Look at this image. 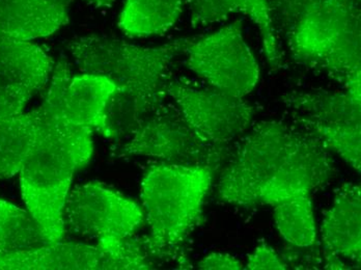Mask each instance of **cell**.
<instances>
[{
	"label": "cell",
	"mask_w": 361,
	"mask_h": 270,
	"mask_svg": "<svg viewBox=\"0 0 361 270\" xmlns=\"http://www.w3.org/2000/svg\"><path fill=\"white\" fill-rule=\"evenodd\" d=\"M70 78L67 59H59L45 98L37 107L41 126L36 146L19 173L24 203L48 245L63 240V207L73 176L89 164L94 151L92 135L73 126L63 113Z\"/></svg>",
	"instance_id": "obj_1"
},
{
	"label": "cell",
	"mask_w": 361,
	"mask_h": 270,
	"mask_svg": "<svg viewBox=\"0 0 361 270\" xmlns=\"http://www.w3.org/2000/svg\"><path fill=\"white\" fill-rule=\"evenodd\" d=\"M192 38H182L156 47H142L109 37H76L67 48L83 73L109 78L116 93L106 113V136H130L169 98L173 63L184 56Z\"/></svg>",
	"instance_id": "obj_2"
},
{
	"label": "cell",
	"mask_w": 361,
	"mask_h": 270,
	"mask_svg": "<svg viewBox=\"0 0 361 270\" xmlns=\"http://www.w3.org/2000/svg\"><path fill=\"white\" fill-rule=\"evenodd\" d=\"M213 172L209 166L162 162L145 173L140 197L149 230L144 241L152 258L185 265L180 250L199 221Z\"/></svg>",
	"instance_id": "obj_3"
},
{
	"label": "cell",
	"mask_w": 361,
	"mask_h": 270,
	"mask_svg": "<svg viewBox=\"0 0 361 270\" xmlns=\"http://www.w3.org/2000/svg\"><path fill=\"white\" fill-rule=\"evenodd\" d=\"M286 36L295 61L361 95V0H323Z\"/></svg>",
	"instance_id": "obj_4"
},
{
	"label": "cell",
	"mask_w": 361,
	"mask_h": 270,
	"mask_svg": "<svg viewBox=\"0 0 361 270\" xmlns=\"http://www.w3.org/2000/svg\"><path fill=\"white\" fill-rule=\"evenodd\" d=\"M279 121L257 123L218 182V197L233 205H259V195L305 135Z\"/></svg>",
	"instance_id": "obj_5"
},
{
	"label": "cell",
	"mask_w": 361,
	"mask_h": 270,
	"mask_svg": "<svg viewBox=\"0 0 361 270\" xmlns=\"http://www.w3.org/2000/svg\"><path fill=\"white\" fill-rule=\"evenodd\" d=\"M184 56L191 72L226 95L245 98L259 83V63L246 43L240 20L208 36L191 39Z\"/></svg>",
	"instance_id": "obj_6"
},
{
	"label": "cell",
	"mask_w": 361,
	"mask_h": 270,
	"mask_svg": "<svg viewBox=\"0 0 361 270\" xmlns=\"http://www.w3.org/2000/svg\"><path fill=\"white\" fill-rule=\"evenodd\" d=\"M297 123L360 174L361 95L343 92H293L283 97Z\"/></svg>",
	"instance_id": "obj_7"
},
{
	"label": "cell",
	"mask_w": 361,
	"mask_h": 270,
	"mask_svg": "<svg viewBox=\"0 0 361 270\" xmlns=\"http://www.w3.org/2000/svg\"><path fill=\"white\" fill-rule=\"evenodd\" d=\"M224 151L202 140L179 109L165 102L131 133L121 148V155L144 156L165 164L216 170L226 159Z\"/></svg>",
	"instance_id": "obj_8"
},
{
	"label": "cell",
	"mask_w": 361,
	"mask_h": 270,
	"mask_svg": "<svg viewBox=\"0 0 361 270\" xmlns=\"http://www.w3.org/2000/svg\"><path fill=\"white\" fill-rule=\"evenodd\" d=\"M167 94L191 128L217 148L226 150L230 142L252 124L255 109L245 98L173 78Z\"/></svg>",
	"instance_id": "obj_9"
},
{
	"label": "cell",
	"mask_w": 361,
	"mask_h": 270,
	"mask_svg": "<svg viewBox=\"0 0 361 270\" xmlns=\"http://www.w3.org/2000/svg\"><path fill=\"white\" fill-rule=\"evenodd\" d=\"M63 221L74 234L99 243L134 236L145 223V213L120 192L99 182H89L68 195Z\"/></svg>",
	"instance_id": "obj_10"
},
{
	"label": "cell",
	"mask_w": 361,
	"mask_h": 270,
	"mask_svg": "<svg viewBox=\"0 0 361 270\" xmlns=\"http://www.w3.org/2000/svg\"><path fill=\"white\" fill-rule=\"evenodd\" d=\"M332 175L334 168L327 148L316 136L307 133L279 173L264 188L259 205L274 207L286 200L312 195L314 188L326 183Z\"/></svg>",
	"instance_id": "obj_11"
},
{
	"label": "cell",
	"mask_w": 361,
	"mask_h": 270,
	"mask_svg": "<svg viewBox=\"0 0 361 270\" xmlns=\"http://www.w3.org/2000/svg\"><path fill=\"white\" fill-rule=\"evenodd\" d=\"M324 254L348 259L356 266L361 261V188L343 183L334 195L321 226Z\"/></svg>",
	"instance_id": "obj_12"
},
{
	"label": "cell",
	"mask_w": 361,
	"mask_h": 270,
	"mask_svg": "<svg viewBox=\"0 0 361 270\" xmlns=\"http://www.w3.org/2000/svg\"><path fill=\"white\" fill-rule=\"evenodd\" d=\"M120 270L100 245L57 243L0 256V270Z\"/></svg>",
	"instance_id": "obj_13"
},
{
	"label": "cell",
	"mask_w": 361,
	"mask_h": 270,
	"mask_svg": "<svg viewBox=\"0 0 361 270\" xmlns=\"http://www.w3.org/2000/svg\"><path fill=\"white\" fill-rule=\"evenodd\" d=\"M192 27H206L243 14L259 27L264 52L273 69L281 67V54L270 0H186Z\"/></svg>",
	"instance_id": "obj_14"
},
{
	"label": "cell",
	"mask_w": 361,
	"mask_h": 270,
	"mask_svg": "<svg viewBox=\"0 0 361 270\" xmlns=\"http://www.w3.org/2000/svg\"><path fill=\"white\" fill-rule=\"evenodd\" d=\"M116 85L109 78L97 74L83 73L70 78L63 107L66 118L72 125L92 135L106 136V113Z\"/></svg>",
	"instance_id": "obj_15"
},
{
	"label": "cell",
	"mask_w": 361,
	"mask_h": 270,
	"mask_svg": "<svg viewBox=\"0 0 361 270\" xmlns=\"http://www.w3.org/2000/svg\"><path fill=\"white\" fill-rule=\"evenodd\" d=\"M54 59L30 41L0 35V79L34 96L46 89Z\"/></svg>",
	"instance_id": "obj_16"
},
{
	"label": "cell",
	"mask_w": 361,
	"mask_h": 270,
	"mask_svg": "<svg viewBox=\"0 0 361 270\" xmlns=\"http://www.w3.org/2000/svg\"><path fill=\"white\" fill-rule=\"evenodd\" d=\"M69 11L47 0H0V35L32 41L55 34Z\"/></svg>",
	"instance_id": "obj_17"
},
{
	"label": "cell",
	"mask_w": 361,
	"mask_h": 270,
	"mask_svg": "<svg viewBox=\"0 0 361 270\" xmlns=\"http://www.w3.org/2000/svg\"><path fill=\"white\" fill-rule=\"evenodd\" d=\"M186 0H126L118 27L134 38L161 36L177 24Z\"/></svg>",
	"instance_id": "obj_18"
},
{
	"label": "cell",
	"mask_w": 361,
	"mask_h": 270,
	"mask_svg": "<svg viewBox=\"0 0 361 270\" xmlns=\"http://www.w3.org/2000/svg\"><path fill=\"white\" fill-rule=\"evenodd\" d=\"M39 126L37 109L0 122V180L19 174L36 146Z\"/></svg>",
	"instance_id": "obj_19"
},
{
	"label": "cell",
	"mask_w": 361,
	"mask_h": 270,
	"mask_svg": "<svg viewBox=\"0 0 361 270\" xmlns=\"http://www.w3.org/2000/svg\"><path fill=\"white\" fill-rule=\"evenodd\" d=\"M273 208L275 225L288 243L298 249H310L316 245V219L310 195L286 200Z\"/></svg>",
	"instance_id": "obj_20"
},
{
	"label": "cell",
	"mask_w": 361,
	"mask_h": 270,
	"mask_svg": "<svg viewBox=\"0 0 361 270\" xmlns=\"http://www.w3.org/2000/svg\"><path fill=\"white\" fill-rule=\"evenodd\" d=\"M48 245L27 210L0 199V256Z\"/></svg>",
	"instance_id": "obj_21"
},
{
	"label": "cell",
	"mask_w": 361,
	"mask_h": 270,
	"mask_svg": "<svg viewBox=\"0 0 361 270\" xmlns=\"http://www.w3.org/2000/svg\"><path fill=\"white\" fill-rule=\"evenodd\" d=\"M275 28L279 27L285 35L295 24L323 0H270Z\"/></svg>",
	"instance_id": "obj_22"
},
{
	"label": "cell",
	"mask_w": 361,
	"mask_h": 270,
	"mask_svg": "<svg viewBox=\"0 0 361 270\" xmlns=\"http://www.w3.org/2000/svg\"><path fill=\"white\" fill-rule=\"evenodd\" d=\"M32 95L0 79V122L23 113Z\"/></svg>",
	"instance_id": "obj_23"
},
{
	"label": "cell",
	"mask_w": 361,
	"mask_h": 270,
	"mask_svg": "<svg viewBox=\"0 0 361 270\" xmlns=\"http://www.w3.org/2000/svg\"><path fill=\"white\" fill-rule=\"evenodd\" d=\"M289 265L283 260L276 251L267 243H262L255 247L248 256L246 269L250 270H285Z\"/></svg>",
	"instance_id": "obj_24"
},
{
	"label": "cell",
	"mask_w": 361,
	"mask_h": 270,
	"mask_svg": "<svg viewBox=\"0 0 361 270\" xmlns=\"http://www.w3.org/2000/svg\"><path fill=\"white\" fill-rule=\"evenodd\" d=\"M200 269L204 270H239L243 269L241 261L235 256L224 252H212L204 257L199 263Z\"/></svg>",
	"instance_id": "obj_25"
},
{
	"label": "cell",
	"mask_w": 361,
	"mask_h": 270,
	"mask_svg": "<svg viewBox=\"0 0 361 270\" xmlns=\"http://www.w3.org/2000/svg\"><path fill=\"white\" fill-rule=\"evenodd\" d=\"M85 1L94 8H109L114 6L116 0H85Z\"/></svg>",
	"instance_id": "obj_26"
},
{
	"label": "cell",
	"mask_w": 361,
	"mask_h": 270,
	"mask_svg": "<svg viewBox=\"0 0 361 270\" xmlns=\"http://www.w3.org/2000/svg\"><path fill=\"white\" fill-rule=\"evenodd\" d=\"M47 1L52 2V4H57V6H63V8H69L70 4H71L74 0H47Z\"/></svg>",
	"instance_id": "obj_27"
}]
</instances>
